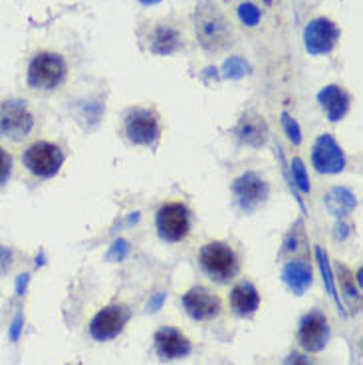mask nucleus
Here are the masks:
<instances>
[{"mask_svg": "<svg viewBox=\"0 0 363 365\" xmlns=\"http://www.w3.org/2000/svg\"><path fill=\"white\" fill-rule=\"evenodd\" d=\"M197 40L206 52H220L233 44V30L229 20L213 0H201L195 10Z\"/></svg>", "mask_w": 363, "mask_h": 365, "instance_id": "nucleus-1", "label": "nucleus"}, {"mask_svg": "<svg viewBox=\"0 0 363 365\" xmlns=\"http://www.w3.org/2000/svg\"><path fill=\"white\" fill-rule=\"evenodd\" d=\"M34 130V114L28 103L18 98L0 102V137L12 143H20Z\"/></svg>", "mask_w": 363, "mask_h": 365, "instance_id": "nucleus-2", "label": "nucleus"}, {"mask_svg": "<svg viewBox=\"0 0 363 365\" xmlns=\"http://www.w3.org/2000/svg\"><path fill=\"white\" fill-rule=\"evenodd\" d=\"M68 73L66 60L56 52H40L36 54L28 66L26 82L32 89H42L50 91L64 84Z\"/></svg>", "mask_w": 363, "mask_h": 365, "instance_id": "nucleus-3", "label": "nucleus"}, {"mask_svg": "<svg viewBox=\"0 0 363 365\" xmlns=\"http://www.w3.org/2000/svg\"><path fill=\"white\" fill-rule=\"evenodd\" d=\"M199 262L218 284H227L238 274V256L227 242H206L199 252Z\"/></svg>", "mask_w": 363, "mask_h": 365, "instance_id": "nucleus-4", "label": "nucleus"}, {"mask_svg": "<svg viewBox=\"0 0 363 365\" xmlns=\"http://www.w3.org/2000/svg\"><path fill=\"white\" fill-rule=\"evenodd\" d=\"M123 130L133 145L155 147L161 137L159 117L145 107H130L123 116Z\"/></svg>", "mask_w": 363, "mask_h": 365, "instance_id": "nucleus-5", "label": "nucleus"}, {"mask_svg": "<svg viewBox=\"0 0 363 365\" xmlns=\"http://www.w3.org/2000/svg\"><path fill=\"white\" fill-rule=\"evenodd\" d=\"M64 151L56 143L36 141L22 153V163L38 179H52L64 165Z\"/></svg>", "mask_w": 363, "mask_h": 365, "instance_id": "nucleus-6", "label": "nucleus"}, {"mask_svg": "<svg viewBox=\"0 0 363 365\" xmlns=\"http://www.w3.org/2000/svg\"><path fill=\"white\" fill-rule=\"evenodd\" d=\"M298 344L300 348L308 353H320L330 337H332V328H330V320L328 316L320 312V310H312L306 316H302V320L298 323Z\"/></svg>", "mask_w": 363, "mask_h": 365, "instance_id": "nucleus-7", "label": "nucleus"}, {"mask_svg": "<svg viewBox=\"0 0 363 365\" xmlns=\"http://www.w3.org/2000/svg\"><path fill=\"white\" fill-rule=\"evenodd\" d=\"M155 224L165 242H181L191 233L189 208L183 203H165L157 211Z\"/></svg>", "mask_w": 363, "mask_h": 365, "instance_id": "nucleus-8", "label": "nucleus"}, {"mask_svg": "<svg viewBox=\"0 0 363 365\" xmlns=\"http://www.w3.org/2000/svg\"><path fill=\"white\" fill-rule=\"evenodd\" d=\"M342 32L334 20L330 18H314L304 28V46L310 56H324L330 54L337 44Z\"/></svg>", "mask_w": 363, "mask_h": 365, "instance_id": "nucleus-9", "label": "nucleus"}, {"mask_svg": "<svg viewBox=\"0 0 363 365\" xmlns=\"http://www.w3.org/2000/svg\"><path fill=\"white\" fill-rule=\"evenodd\" d=\"M312 165L321 175H337L346 169L348 157L344 149L337 145L334 135L324 133L316 139V143L312 147Z\"/></svg>", "mask_w": 363, "mask_h": 365, "instance_id": "nucleus-10", "label": "nucleus"}, {"mask_svg": "<svg viewBox=\"0 0 363 365\" xmlns=\"http://www.w3.org/2000/svg\"><path fill=\"white\" fill-rule=\"evenodd\" d=\"M233 195L236 199V205L240 206L245 213H252L268 199L270 187L258 173L247 171L234 179Z\"/></svg>", "mask_w": 363, "mask_h": 365, "instance_id": "nucleus-11", "label": "nucleus"}, {"mask_svg": "<svg viewBox=\"0 0 363 365\" xmlns=\"http://www.w3.org/2000/svg\"><path fill=\"white\" fill-rule=\"evenodd\" d=\"M127 320H130V310L123 304L105 306L94 316V320L89 321V336L96 341L116 339L123 332Z\"/></svg>", "mask_w": 363, "mask_h": 365, "instance_id": "nucleus-12", "label": "nucleus"}, {"mask_svg": "<svg viewBox=\"0 0 363 365\" xmlns=\"http://www.w3.org/2000/svg\"><path fill=\"white\" fill-rule=\"evenodd\" d=\"M181 304L191 318L197 321L215 320L222 310L220 298L204 286H195L189 292L183 294Z\"/></svg>", "mask_w": 363, "mask_h": 365, "instance_id": "nucleus-13", "label": "nucleus"}, {"mask_svg": "<svg viewBox=\"0 0 363 365\" xmlns=\"http://www.w3.org/2000/svg\"><path fill=\"white\" fill-rule=\"evenodd\" d=\"M153 341H155L157 355H159L161 359H167V362H171V359H183V357H187L191 351H193V346H191L189 339L183 336L179 330L171 328V326H165V328L157 330Z\"/></svg>", "mask_w": 363, "mask_h": 365, "instance_id": "nucleus-14", "label": "nucleus"}, {"mask_svg": "<svg viewBox=\"0 0 363 365\" xmlns=\"http://www.w3.org/2000/svg\"><path fill=\"white\" fill-rule=\"evenodd\" d=\"M236 135L242 143L258 149L268 141V125H266V121L260 114L250 109L240 117V121L236 125Z\"/></svg>", "mask_w": 363, "mask_h": 365, "instance_id": "nucleus-15", "label": "nucleus"}, {"mask_svg": "<svg viewBox=\"0 0 363 365\" xmlns=\"http://www.w3.org/2000/svg\"><path fill=\"white\" fill-rule=\"evenodd\" d=\"M229 300H231V308L234 310V314L242 316V318L252 316L260 306V294L250 280H240L238 284H234Z\"/></svg>", "mask_w": 363, "mask_h": 365, "instance_id": "nucleus-16", "label": "nucleus"}, {"mask_svg": "<svg viewBox=\"0 0 363 365\" xmlns=\"http://www.w3.org/2000/svg\"><path fill=\"white\" fill-rule=\"evenodd\" d=\"M318 102L324 107L326 116L330 121H339L342 117L348 114L349 109V96L348 91L339 86H326L324 89H320L318 94Z\"/></svg>", "mask_w": 363, "mask_h": 365, "instance_id": "nucleus-17", "label": "nucleus"}, {"mask_svg": "<svg viewBox=\"0 0 363 365\" xmlns=\"http://www.w3.org/2000/svg\"><path fill=\"white\" fill-rule=\"evenodd\" d=\"M282 280L294 296H304L314 282L312 266L306 260H292L282 268Z\"/></svg>", "mask_w": 363, "mask_h": 365, "instance_id": "nucleus-18", "label": "nucleus"}, {"mask_svg": "<svg viewBox=\"0 0 363 365\" xmlns=\"http://www.w3.org/2000/svg\"><path fill=\"white\" fill-rule=\"evenodd\" d=\"M181 48V34L173 26H157L149 36V50L157 56H169Z\"/></svg>", "mask_w": 363, "mask_h": 365, "instance_id": "nucleus-19", "label": "nucleus"}, {"mask_svg": "<svg viewBox=\"0 0 363 365\" xmlns=\"http://www.w3.org/2000/svg\"><path fill=\"white\" fill-rule=\"evenodd\" d=\"M324 203H326L328 211L334 217L344 219V217H348L349 213L357 206V199H355V195L348 187H334V189L324 197Z\"/></svg>", "mask_w": 363, "mask_h": 365, "instance_id": "nucleus-20", "label": "nucleus"}, {"mask_svg": "<svg viewBox=\"0 0 363 365\" xmlns=\"http://www.w3.org/2000/svg\"><path fill=\"white\" fill-rule=\"evenodd\" d=\"M316 260H318V266H320L321 278H324V286L328 294L332 296V300L335 302V306L339 310L342 316H346V310H344V302L337 294V288H335V278L334 272H332V266H330V258H328V252L321 249V247H316Z\"/></svg>", "mask_w": 363, "mask_h": 365, "instance_id": "nucleus-21", "label": "nucleus"}, {"mask_svg": "<svg viewBox=\"0 0 363 365\" xmlns=\"http://www.w3.org/2000/svg\"><path fill=\"white\" fill-rule=\"evenodd\" d=\"M250 72H252V68L242 56H231V58L224 60L218 75L224 78V80H242Z\"/></svg>", "mask_w": 363, "mask_h": 365, "instance_id": "nucleus-22", "label": "nucleus"}, {"mask_svg": "<svg viewBox=\"0 0 363 365\" xmlns=\"http://www.w3.org/2000/svg\"><path fill=\"white\" fill-rule=\"evenodd\" d=\"M292 185L300 193H310V179H308V171H306L304 161L300 157L292 161Z\"/></svg>", "mask_w": 363, "mask_h": 365, "instance_id": "nucleus-23", "label": "nucleus"}, {"mask_svg": "<svg viewBox=\"0 0 363 365\" xmlns=\"http://www.w3.org/2000/svg\"><path fill=\"white\" fill-rule=\"evenodd\" d=\"M337 272H339L337 282L342 284V292L346 294V298L351 300V302H353V300H360V288H357V284H355V278L351 276V272H349L346 266H342V264H339Z\"/></svg>", "mask_w": 363, "mask_h": 365, "instance_id": "nucleus-24", "label": "nucleus"}, {"mask_svg": "<svg viewBox=\"0 0 363 365\" xmlns=\"http://www.w3.org/2000/svg\"><path fill=\"white\" fill-rule=\"evenodd\" d=\"M238 18H240V22H242L245 26L254 28V26H258V22H260L262 10L254 2H242V4H238Z\"/></svg>", "mask_w": 363, "mask_h": 365, "instance_id": "nucleus-25", "label": "nucleus"}, {"mask_svg": "<svg viewBox=\"0 0 363 365\" xmlns=\"http://www.w3.org/2000/svg\"><path fill=\"white\" fill-rule=\"evenodd\" d=\"M282 127H284V133L286 137L290 139L292 145H300L302 143V130L298 125V121L288 114V112H282Z\"/></svg>", "mask_w": 363, "mask_h": 365, "instance_id": "nucleus-26", "label": "nucleus"}, {"mask_svg": "<svg viewBox=\"0 0 363 365\" xmlns=\"http://www.w3.org/2000/svg\"><path fill=\"white\" fill-rule=\"evenodd\" d=\"M130 250H131L130 242H127L125 238H117L116 242L109 247V250H107L105 258H107L109 262H123V260L127 258Z\"/></svg>", "mask_w": 363, "mask_h": 365, "instance_id": "nucleus-27", "label": "nucleus"}, {"mask_svg": "<svg viewBox=\"0 0 363 365\" xmlns=\"http://www.w3.org/2000/svg\"><path fill=\"white\" fill-rule=\"evenodd\" d=\"M12 175V155L0 147V187Z\"/></svg>", "mask_w": 363, "mask_h": 365, "instance_id": "nucleus-28", "label": "nucleus"}, {"mask_svg": "<svg viewBox=\"0 0 363 365\" xmlns=\"http://www.w3.org/2000/svg\"><path fill=\"white\" fill-rule=\"evenodd\" d=\"M22 330H24V314L18 312L15 316V320L10 321V326H8V337H10V341H18L20 336H22Z\"/></svg>", "mask_w": 363, "mask_h": 365, "instance_id": "nucleus-29", "label": "nucleus"}, {"mask_svg": "<svg viewBox=\"0 0 363 365\" xmlns=\"http://www.w3.org/2000/svg\"><path fill=\"white\" fill-rule=\"evenodd\" d=\"M165 302H167V292L151 294V298H149V302H147V312H149V314H157L161 308L165 306Z\"/></svg>", "mask_w": 363, "mask_h": 365, "instance_id": "nucleus-30", "label": "nucleus"}, {"mask_svg": "<svg viewBox=\"0 0 363 365\" xmlns=\"http://www.w3.org/2000/svg\"><path fill=\"white\" fill-rule=\"evenodd\" d=\"M284 365H316V362L312 357H308L306 353L292 351V353H288V357L284 359Z\"/></svg>", "mask_w": 363, "mask_h": 365, "instance_id": "nucleus-31", "label": "nucleus"}, {"mask_svg": "<svg viewBox=\"0 0 363 365\" xmlns=\"http://www.w3.org/2000/svg\"><path fill=\"white\" fill-rule=\"evenodd\" d=\"M12 260H15L12 250H8L6 247H0V276L6 274L12 268Z\"/></svg>", "mask_w": 363, "mask_h": 365, "instance_id": "nucleus-32", "label": "nucleus"}, {"mask_svg": "<svg viewBox=\"0 0 363 365\" xmlns=\"http://www.w3.org/2000/svg\"><path fill=\"white\" fill-rule=\"evenodd\" d=\"M28 284L30 274H20V276L16 278V294H18V296H24L26 290H28Z\"/></svg>", "mask_w": 363, "mask_h": 365, "instance_id": "nucleus-33", "label": "nucleus"}, {"mask_svg": "<svg viewBox=\"0 0 363 365\" xmlns=\"http://www.w3.org/2000/svg\"><path fill=\"white\" fill-rule=\"evenodd\" d=\"M349 231H351V226H349L348 222H337L335 224V240H346Z\"/></svg>", "mask_w": 363, "mask_h": 365, "instance_id": "nucleus-34", "label": "nucleus"}, {"mask_svg": "<svg viewBox=\"0 0 363 365\" xmlns=\"http://www.w3.org/2000/svg\"><path fill=\"white\" fill-rule=\"evenodd\" d=\"M284 250H286V252L298 250V236H296V231L288 234V238H286V242H284Z\"/></svg>", "mask_w": 363, "mask_h": 365, "instance_id": "nucleus-35", "label": "nucleus"}, {"mask_svg": "<svg viewBox=\"0 0 363 365\" xmlns=\"http://www.w3.org/2000/svg\"><path fill=\"white\" fill-rule=\"evenodd\" d=\"M139 220V213H131V217L127 219V224H135Z\"/></svg>", "mask_w": 363, "mask_h": 365, "instance_id": "nucleus-36", "label": "nucleus"}, {"mask_svg": "<svg viewBox=\"0 0 363 365\" xmlns=\"http://www.w3.org/2000/svg\"><path fill=\"white\" fill-rule=\"evenodd\" d=\"M139 2H141L143 6H153V4H159L161 0H139Z\"/></svg>", "mask_w": 363, "mask_h": 365, "instance_id": "nucleus-37", "label": "nucleus"}, {"mask_svg": "<svg viewBox=\"0 0 363 365\" xmlns=\"http://www.w3.org/2000/svg\"><path fill=\"white\" fill-rule=\"evenodd\" d=\"M44 264V256H38V262H36V266H42Z\"/></svg>", "mask_w": 363, "mask_h": 365, "instance_id": "nucleus-38", "label": "nucleus"}, {"mask_svg": "<svg viewBox=\"0 0 363 365\" xmlns=\"http://www.w3.org/2000/svg\"><path fill=\"white\" fill-rule=\"evenodd\" d=\"M274 0H264V4H272Z\"/></svg>", "mask_w": 363, "mask_h": 365, "instance_id": "nucleus-39", "label": "nucleus"}]
</instances>
